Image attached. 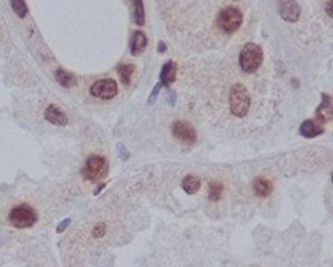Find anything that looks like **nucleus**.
<instances>
[{
    "label": "nucleus",
    "mask_w": 333,
    "mask_h": 267,
    "mask_svg": "<svg viewBox=\"0 0 333 267\" xmlns=\"http://www.w3.org/2000/svg\"><path fill=\"white\" fill-rule=\"evenodd\" d=\"M250 92L242 84H236L230 91L229 104L231 112L238 118H245L250 109Z\"/></svg>",
    "instance_id": "f257e3e1"
},
{
    "label": "nucleus",
    "mask_w": 333,
    "mask_h": 267,
    "mask_svg": "<svg viewBox=\"0 0 333 267\" xmlns=\"http://www.w3.org/2000/svg\"><path fill=\"white\" fill-rule=\"evenodd\" d=\"M264 51L260 45L249 43L245 45L240 53V66L248 74L256 72L262 65Z\"/></svg>",
    "instance_id": "f03ea898"
},
{
    "label": "nucleus",
    "mask_w": 333,
    "mask_h": 267,
    "mask_svg": "<svg viewBox=\"0 0 333 267\" xmlns=\"http://www.w3.org/2000/svg\"><path fill=\"white\" fill-rule=\"evenodd\" d=\"M9 222L19 229L30 228L38 222V215L29 205H20L12 209L9 214Z\"/></svg>",
    "instance_id": "7ed1b4c3"
},
{
    "label": "nucleus",
    "mask_w": 333,
    "mask_h": 267,
    "mask_svg": "<svg viewBox=\"0 0 333 267\" xmlns=\"http://www.w3.org/2000/svg\"><path fill=\"white\" fill-rule=\"evenodd\" d=\"M244 22L242 12L235 7H227L222 10L218 17L219 28L227 34L236 33Z\"/></svg>",
    "instance_id": "20e7f679"
},
{
    "label": "nucleus",
    "mask_w": 333,
    "mask_h": 267,
    "mask_svg": "<svg viewBox=\"0 0 333 267\" xmlns=\"http://www.w3.org/2000/svg\"><path fill=\"white\" fill-rule=\"evenodd\" d=\"M83 173L85 178L92 181L106 177L108 173V164L106 159L101 156H92L88 158Z\"/></svg>",
    "instance_id": "39448f33"
},
{
    "label": "nucleus",
    "mask_w": 333,
    "mask_h": 267,
    "mask_svg": "<svg viewBox=\"0 0 333 267\" xmlns=\"http://www.w3.org/2000/svg\"><path fill=\"white\" fill-rule=\"evenodd\" d=\"M172 134L175 138L185 145H194L198 141V135L195 128L187 121H178L174 123Z\"/></svg>",
    "instance_id": "423d86ee"
},
{
    "label": "nucleus",
    "mask_w": 333,
    "mask_h": 267,
    "mask_svg": "<svg viewBox=\"0 0 333 267\" xmlns=\"http://www.w3.org/2000/svg\"><path fill=\"white\" fill-rule=\"evenodd\" d=\"M91 94L99 99L110 100L117 96L119 92L118 84L113 79H105L96 82L90 89Z\"/></svg>",
    "instance_id": "0eeeda50"
},
{
    "label": "nucleus",
    "mask_w": 333,
    "mask_h": 267,
    "mask_svg": "<svg viewBox=\"0 0 333 267\" xmlns=\"http://www.w3.org/2000/svg\"><path fill=\"white\" fill-rule=\"evenodd\" d=\"M278 10L279 14L286 22L294 23L300 18L301 8L295 0H279Z\"/></svg>",
    "instance_id": "6e6552de"
},
{
    "label": "nucleus",
    "mask_w": 333,
    "mask_h": 267,
    "mask_svg": "<svg viewBox=\"0 0 333 267\" xmlns=\"http://www.w3.org/2000/svg\"><path fill=\"white\" fill-rule=\"evenodd\" d=\"M317 121H319L321 124L325 125L328 124L333 120V98L328 93L322 94V103L317 108L316 111Z\"/></svg>",
    "instance_id": "1a4fd4ad"
},
{
    "label": "nucleus",
    "mask_w": 333,
    "mask_h": 267,
    "mask_svg": "<svg viewBox=\"0 0 333 267\" xmlns=\"http://www.w3.org/2000/svg\"><path fill=\"white\" fill-rule=\"evenodd\" d=\"M44 116L49 123L58 127H65L69 122L66 114L55 105L48 106L44 112Z\"/></svg>",
    "instance_id": "9d476101"
},
{
    "label": "nucleus",
    "mask_w": 333,
    "mask_h": 267,
    "mask_svg": "<svg viewBox=\"0 0 333 267\" xmlns=\"http://www.w3.org/2000/svg\"><path fill=\"white\" fill-rule=\"evenodd\" d=\"M300 134L305 138H315L324 134V125L317 120L304 121L299 129Z\"/></svg>",
    "instance_id": "9b49d317"
},
{
    "label": "nucleus",
    "mask_w": 333,
    "mask_h": 267,
    "mask_svg": "<svg viewBox=\"0 0 333 267\" xmlns=\"http://www.w3.org/2000/svg\"><path fill=\"white\" fill-rule=\"evenodd\" d=\"M177 70H178L177 64L172 60L168 61L163 66L161 74H160V80H161L162 86L169 88L176 81Z\"/></svg>",
    "instance_id": "f8f14e48"
},
{
    "label": "nucleus",
    "mask_w": 333,
    "mask_h": 267,
    "mask_svg": "<svg viewBox=\"0 0 333 267\" xmlns=\"http://www.w3.org/2000/svg\"><path fill=\"white\" fill-rule=\"evenodd\" d=\"M148 44V39L145 33L142 31H137L133 34L132 41H131V54L133 56L141 55L145 50Z\"/></svg>",
    "instance_id": "ddd939ff"
},
{
    "label": "nucleus",
    "mask_w": 333,
    "mask_h": 267,
    "mask_svg": "<svg viewBox=\"0 0 333 267\" xmlns=\"http://www.w3.org/2000/svg\"><path fill=\"white\" fill-rule=\"evenodd\" d=\"M55 80L61 87L65 88V89H71V88H74L78 85L77 78L73 74H71V73H69V72H67L63 69H58L56 71Z\"/></svg>",
    "instance_id": "4468645a"
},
{
    "label": "nucleus",
    "mask_w": 333,
    "mask_h": 267,
    "mask_svg": "<svg viewBox=\"0 0 333 267\" xmlns=\"http://www.w3.org/2000/svg\"><path fill=\"white\" fill-rule=\"evenodd\" d=\"M253 189L258 197L265 198L273 192V184L266 178H258L253 183Z\"/></svg>",
    "instance_id": "2eb2a0df"
},
{
    "label": "nucleus",
    "mask_w": 333,
    "mask_h": 267,
    "mask_svg": "<svg viewBox=\"0 0 333 267\" xmlns=\"http://www.w3.org/2000/svg\"><path fill=\"white\" fill-rule=\"evenodd\" d=\"M202 186V180L197 176L189 175L182 180V187L184 191L190 195L197 193Z\"/></svg>",
    "instance_id": "dca6fc26"
},
{
    "label": "nucleus",
    "mask_w": 333,
    "mask_h": 267,
    "mask_svg": "<svg viewBox=\"0 0 333 267\" xmlns=\"http://www.w3.org/2000/svg\"><path fill=\"white\" fill-rule=\"evenodd\" d=\"M134 7V21L138 26H144L146 22V14L143 0H132Z\"/></svg>",
    "instance_id": "f3484780"
},
{
    "label": "nucleus",
    "mask_w": 333,
    "mask_h": 267,
    "mask_svg": "<svg viewBox=\"0 0 333 267\" xmlns=\"http://www.w3.org/2000/svg\"><path fill=\"white\" fill-rule=\"evenodd\" d=\"M134 72H135V66L132 64H125L119 67L118 73L120 75L121 82L126 87L130 86Z\"/></svg>",
    "instance_id": "a211bd4d"
},
{
    "label": "nucleus",
    "mask_w": 333,
    "mask_h": 267,
    "mask_svg": "<svg viewBox=\"0 0 333 267\" xmlns=\"http://www.w3.org/2000/svg\"><path fill=\"white\" fill-rule=\"evenodd\" d=\"M11 7L17 16L21 19L25 18L28 13V6L25 0H10Z\"/></svg>",
    "instance_id": "6ab92c4d"
},
{
    "label": "nucleus",
    "mask_w": 333,
    "mask_h": 267,
    "mask_svg": "<svg viewBox=\"0 0 333 267\" xmlns=\"http://www.w3.org/2000/svg\"><path fill=\"white\" fill-rule=\"evenodd\" d=\"M224 190V186L221 182H212L210 184V193H209V198L212 201H218L222 197Z\"/></svg>",
    "instance_id": "aec40b11"
},
{
    "label": "nucleus",
    "mask_w": 333,
    "mask_h": 267,
    "mask_svg": "<svg viewBox=\"0 0 333 267\" xmlns=\"http://www.w3.org/2000/svg\"><path fill=\"white\" fill-rule=\"evenodd\" d=\"M162 84L161 83H159V84H157L156 85V87L154 88V89L152 90V92H151V94H150V96H149V99H148V104L150 105V106H152V105H154L155 103H156V101H157V99H158V96H159V94H160V91H161V89H162Z\"/></svg>",
    "instance_id": "412c9836"
},
{
    "label": "nucleus",
    "mask_w": 333,
    "mask_h": 267,
    "mask_svg": "<svg viewBox=\"0 0 333 267\" xmlns=\"http://www.w3.org/2000/svg\"><path fill=\"white\" fill-rule=\"evenodd\" d=\"M105 233H106V225L104 223L97 224L92 231V235L95 238H102L105 235Z\"/></svg>",
    "instance_id": "4be33fe9"
},
{
    "label": "nucleus",
    "mask_w": 333,
    "mask_h": 267,
    "mask_svg": "<svg viewBox=\"0 0 333 267\" xmlns=\"http://www.w3.org/2000/svg\"><path fill=\"white\" fill-rule=\"evenodd\" d=\"M118 152H119V157H120L122 160L126 161V160L129 159L130 153H129V151L127 150V148L125 147V145H123V144L120 143V144L118 145Z\"/></svg>",
    "instance_id": "5701e85b"
},
{
    "label": "nucleus",
    "mask_w": 333,
    "mask_h": 267,
    "mask_svg": "<svg viewBox=\"0 0 333 267\" xmlns=\"http://www.w3.org/2000/svg\"><path fill=\"white\" fill-rule=\"evenodd\" d=\"M71 222H72V221L70 219H67V220L61 222L60 224L58 225V227H57V233H59V234L63 233L70 226Z\"/></svg>",
    "instance_id": "b1692460"
},
{
    "label": "nucleus",
    "mask_w": 333,
    "mask_h": 267,
    "mask_svg": "<svg viewBox=\"0 0 333 267\" xmlns=\"http://www.w3.org/2000/svg\"><path fill=\"white\" fill-rule=\"evenodd\" d=\"M167 96H168V98H167L168 99L167 100L168 104L171 105V106H174L175 102H176V94H175V92L173 90H170V91H168Z\"/></svg>",
    "instance_id": "393cba45"
},
{
    "label": "nucleus",
    "mask_w": 333,
    "mask_h": 267,
    "mask_svg": "<svg viewBox=\"0 0 333 267\" xmlns=\"http://www.w3.org/2000/svg\"><path fill=\"white\" fill-rule=\"evenodd\" d=\"M333 1L332 0H330L329 2H328V4H327V6H326V11H327V13L329 14V16L330 17H332L333 16Z\"/></svg>",
    "instance_id": "a878e982"
},
{
    "label": "nucleus",
    "mask_w": 333,
    "mask_h": 267,
    "mask_svg": "<svg viewBox=\"0 0 333 267\" xmlns=\"http://www.w3.org/2000/svg\"><path fill=\"white\" fill-rule=\"evenodd\" d=\"M167 50V46L164 42H160L159 44V46H158V51L160 53H165Z\"/></svg>",
    "instance_id": "bb28decb"
}]
</instances>
